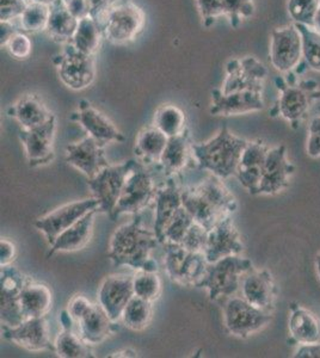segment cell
<instances>
[{"label":"cell","mask_w":320,"mask_h":358,"mask_svg":"<svg viewBox=\"0 0 320 358\" xmlns=\"http://www.w3.org/2000/svg\"><path fill=\"white\" fill-rule=\"evenodd\" d=\"M167 141L169 138L158 128L154 126L144 128L137 136L134 151L145 163H157L160 162Z\"/></svg>","instance_id":"36"},{"label":"cell","mask_w":320,"mask_h":358,"mask_svg":"<svg viewBox=\"0 0 320 358\" xmlns=\"http://www.w3.org/2000/svg\"><path fill=\"white\" fill-rule=\"evenodd\" d=\"M207 229L195 221L179 245H182L183 248H187L191 252L204 253L207 248Z\"/></svg>","instance_id":"45"},{"label":"cell","mask_w":320,"mask_h":358,"mask_svg":"<svg viewBox=\"0 0 320 358\" xmlns=\"http://www.w3.org/2000/svg\"><path fill=\"white\" fill-rule=\"evenodd\" d=\"M252 268V262L239 255L226 257L209 263L202 280L195 287L207 289L211 301H226L242 288L243 277Z\"/></svg>","instance_id":"4"},{"label":"cell","mask_w":320,"mask_h":358,"mask_svg":"<svg viewBox=\"0 0 320 358\" xmlns=\"http://www.w3.org/2000/svg\"><path fill=\"white\" fill-rule=\"evenodd\" d=\"M49 20V6L28 1L23 13L17 20L20 31L37 34L46 31Z\"/></svg>","instance_id":"39"},{"label":"cell","mask_w":320,"mask_h":358,"mask_svg":"<svg viewBox=\"0 0 320 358\" xmlns=\"http://www.w3.org/2000/svg\"><path fill=\"white\" fill-rule=\"evenodd\" d=\"M28 1L36 3V4L46 5V6H50V5H53L57 0H28Z\"/></svg>","instance_id":"56"},{"label":"cell","mask_w":320,"mask_h":358,"mask_svg":"<svg viewBox=\"0 0 320 358\" xmlns=\"http://www.w3.org/2000/svg\"><path fill=\"white\" fill-rule=\"evenodd\" d=\"M247 143L245 138L232 134L227 127H223L207 143H193L191 151L201 170L226 179L235 176Z\"/></svg>","instance_id":"3"},{"label":"cell","mask_w":320,"mask_h":358,"mask_svg":"<svg viewBox=\"0 0 320 358\" xmlns=\"http://www.w3.org/2000/svg\"><path fill=\"white\" fill-rule=\"evenodd\" d=\"M3 336L6 341L16 343L33 352L45 350L55 352V344L49 339L48 324L46 317L25 319V322L15 327L3 326Z\"/></svg>","instance_id":"19"},{"label":"cell","mask_w":320,"mask_h":358,"mask_svg":"<svg viewBox=\"0 0 320 358\" xmlns=\"http://www.w3.org/2000/svg\"><path fill=\"white\" fill-rule=\"evenodd\" d=\"M116 324L118 322L110 319L101 303H92L76 322L78 334L89 345H97L104 342L110 334L118 330Z\"/></svg>","instance_id":"26"},{"label":"cell","mask_w":320,"mask_h":358,"mask_svg":"<svg viewBox=\"0 0 320 358\" xmlns=\"http://www.w3.org/2000/svg\"><path fill=\"white\" fill-rule=\"evenodd\" d=\"M66 162L83 172L88 178H92L103 169L109 166L104 146L90 135L79 143L66 147Z\"/></svg>","instance_id":"20"},{"label":"cell","mask_w":320,"mask_h":358,"mask_svg":"<svg viewBox=\"0 0 320 358\" xmlns=\"http://www.w3.org/2000/svg\"><path fill=\"white\" fill-rule=\"evenodd\" d=\"M57 131V118H50L42 126L20 129V140L23 143L29 166L47 165L54 159V138Z\"/></svg>","instance_id":"16"},{"label":"cell","mask_w":320,"mask_h":358,"mask_svg":"<svg viewBox=\"0 0 320 358\" xmlns=\"http://www.w3.org/2000/svg\"><path fill=\"white\" fill-rule=\"evenodd\" d=\"M78 23L79 21L66 6L65 0H57L49 6V20L46 33L53 41L66 45L74 37Z\"/></svg>","instance_id":"32"},{"label":"cell","mask_w":320,"mask_h":358,"mask_svg":"<svg viewBox=\"0 0 320 358\" xmlns=\"http://www.w3.org/2000/svg\"><path fill=\"white\" fill-rule=\"evenodd\" d=\"M320 0H287V11L295 24L312 27Z\"/></svg>","instance_id":"43"},{"label":"cell","mask_w":320,"mask_h":358,"mask_svg":"<svg viewBox=\"0 0 320 358\" xmlns=\"http://www.w3.org/2000/svg\"><path fill=\"white\" fill-rule=\"evenodd\" d=\"M267 69L255 57L232 59L227 62L226 78L221 91L225 94L251 91L263 94Z\"/></svg>","instance_id":"13"},{"label":"cell","mask_w":320,"mask_h":358,"mask_svg":"<svg viewBox=\"0 0 320 358\" xmlns=\"http://www.w3.org/2000/svg\"><path fill=\"white\" fill-rule=\"evenodd\" d=\"M133 288L137 296L153 302L160 295L162 282L157 273L139 270V273L133 276Z\"/></svg>","instance_id":"41"},{"label":"cell","mask_w":320,"mask_h":358,"mask_svg":"<svg viewBox=\"0 0 320 358\" xmlns=\"http://www.w3.org/2000/svg\"><path fill=\"white\" fill-rule=\"evenodd\" d=\"M191 150V145L189 143V134L187 131L181 135L169 138L167 147L162 152L160 158V166L164 173L170 177L177 172L182 171L184 166L187 165L189 151Z\"/></svg>","instance_id":"34"},{"label":"cell","mask_w":320,"mask_h":358,"mask_svg":"<svg viewBox=\"0 0 320 358\" xmlns=\"http://www.w3.org/2000/svg\"><path fill=\"white\" fill-rule=\"evenodd\" d=\"M313 28L316 29L318 33H320V5L318 10H316V16H314V21H313Z\"/></svg>","instance_id":"55"},{"label":"cell","mask_w":320,"mask_h":358,"mask_svg":"<svg viewBox=\"0 0 320 358\" xmlns=\"http://www.w3.org/2000/svg\"><path fill=\"white\" fill-rule=\"evenodd\" d=\"M138 163L130 159L120 165L106 166L98 175L88 178V185L98 201V212L111 215L116 207L127 179Z\"/></svg>","instance_id":"7"},{"label":"cell","mask_w":320,"mask_h":358,"mask_svg":"<svg viewBox=\"0 0 320 358\" xmlns=\"http://www.w3.org/2000/svg\"><path fill=\"white\" fill-rule=\"evenodd\" d=\"M186 123V114L174 104L159 106L154 115V127L167 135V138H174L187 131Z\"/></svg>","instance_id":"37"},{"label":"cell","mask_w":320,"mask_h":358,"mask_svg":"<svg viewBox=\"0 0 320 358\" xmlns=\"http://www.w3.org/2000/svg\"><path fill=\"white\" fill-rule=\"evenodd\" d=\"M244 245L240 233L235 227L231 216L220 221L208 231L207 248L204 251L208 263H215L226 257L243 252Z\"/></svg>","instance_id":"22"},{"label":"cell","mask_w":320,"mask_h":358,"mask_svg":"<svg viewBox=\"0 0 320 358\" xmlns=\"http://www.w3.org/2000/svg\"><path fill=\"white\" fill-rule=\"evenodd\" d=\"M27 4L28 0H0V20L17 21Z\"/></svg>","instance_id":"48"},{"label":"cell","mask_w":320,"mask_h":358,"mask_svg":"<svg viewBox=\"0 0 320 358\" xmlns=\"http://www.w3.org/2000/svg\"><path fill=\"white\" fill-rule=\"evenodd\" d=\"M159 244L154 231L142 227V217L139 213L132 222L115 231L110 241L108 258L116 268L128 266L138 271L157 273L158 264L151 258V253Z\"/></svg>","instance_id":"1"},{"label":"cell","mask_w":320,"mask_h":358,"mask_svg":"<svg viewBox=\"0 0 320 358\" xmlns=\"http://www.w3.org/2000/svg\"><path fill=\"white\" fill-rule=\"evenodd\" d=\"M155 194L157 189L152 176L138 164L127 179L110 220H116L122 214H139L155 199Z\"/></svg>","instance_id":"11"},{"label":"cell","mask_w":320,"mask_h":358,"mask_svg":"<svg viewBox=\"0 0 320 358\" xmlns=\"http://www.w3.org/2000/svg\"><path fill=\"white\" fill-rule=\"evenodd\" d=\"M146 23V15L133 0H115L101 25L104 38L113 45H128L138 38Z\"/></svg>","instance_id":"5"},{"label":"cell","mask_w":320,"mask_h":358,"mask_svg":"<svg viewBox=\"0 0 320 358\" xmlns=\"http://www.w3.org/2000/svg\"><path fill=\"white\" fill-rule=\"evenodd\" d=\"M61 83L74 91H81L92 85L96 78L94 55L81 53L69 43L64 45L61 53L53 59Z\"/></svg>","instance_id":"8"},{"label":"cell","mask_w":320,"mask_h":358,"mask_svg":"<svg viewBox=\"0 0 320 358\" xmlns=\"http://www.w3.org/2000/svg\"><path fill=\"white\" fill-rule=\"evenodd\" d=\"M269 57L272 67L281 73H291L300 65L302 37L295 23L272 30Z\"/></svg>","instance_id":"12"},{"label":"cell","mask_w":320,"mask_h":358,"mask_svg":"<svg viewBox=\"0 0 320 358\" xmlns=\"http://www.w3.org/2000/svg\"><path fill=\"white\" fill-rule=\"evenodd\" d=\"M263 94L242 91L225 94L221 89L211 92V114L213 116H237L263 110Z\"/></svg>","instance_id":"23"},{"label":"cell","mask_w":320,"mask_h":358,"mask_svg":"<svg viewBox=\"0 0 320 358\" xmlns=\"http://www.w3.org/2000/svg\"><path fill=\"white\" fill-rule=\"evenodd\" d=\"M267 151L269 147L262 140L249 141L240 158L235 177L251 195H257L260 189Z\"/></svg>","instance_id":"24"},{"label":"cell","mask_w":320,"mask_h":358,"mask_svg":"<svg viewBox=\"0 0 320 358\" xmlns=\"http://www.w3.org/2000/svg\"><path fill=\"white\" fill-rule=\"evenodd\" d=\"M60 322L62 331L57 336L55 342V352L57 356L62 358L94 357L89 344L81 337V334H76L74 330L76 322L69 315V310L61 312Z\"/></svg>","instance_id":"29"},{"label":"cell","mask_w":320,"mask_h":358,"mask_svg":"<svg viewBox=\"0 0 320 358\" xmlns=\"http://www.w3.org/2000/svg\"><path fill=\"white\" fill-rule=\"evenodd\" d=\"M71 120L79 123L102 146L110 143H123L126 140V136L118 131L109 118L85 99L78 103V110L71 115Z\"/></svg>","instance_id":"18"},{"label":"cell","mask_w":320,"mask_h":358,"mask_svg":"<svg viewBox=\"0 0 320 358\" xmlns=\"http://www.w3.org/2000/svg\"><path fill=\"white\" fill-rule=\"evenodd\" d=\"M302 37V60L314 72L320 73V33L307 25L296 24Z\"/></svg>","instance_id":"40"},{"label":"cell","mask_w":320,"mask_h":358,"mask_svg":"<svg viewBox=\"0 0 320 358\" xmlns=\"http://www.w3.org/2000/svg\"><path fill=\"white\" fill-rule=\"evenodd\" d=\"M16 245L6 238H1L0 241V266L4 268L11 265L16 258Z\"/></svg>","instance_id":"52"},{"label":"cell","mask_w":320,"mask_h":358,"mask_svg":"<svg viewBox=\"0 0 320 358\" xmlns=\"http://www.w3.org/2000/svg\"><path fill=\"white\" fill-rule=\"evenodd\" d=\"M293 356L295 358H320V342L300 344Z\"/></svg>","instance_id":"54"},{"label":"cell","mask_w":320,"mask_h":358,"mask_svg":"<svg viewBox=\"0 0 320 358\" xmlns=\"http://www.w3.org/2000/svg\"><path fill=\"white\" fill-rule=\"evenodd\" d=\"M134 295L133 277L109 276L102 283L98 301L110 319L118 322Z\"/></svg>","instance_id":"25"},{"label":"cell","mask_w":320,"mask_h":358,"mask_svg":"<svg viewBox=\"0 0 320 358\" xmlns=\"http://www.w3.org/2000/svg\"><path fill=\"white\" fill-rule=\"evenodd\" d=\"M240 289L244 299L257 308L267 313L275 310L279 292L274 277L267 270L258 271L252 268L243 277Z\"/></svg>","instance_id":"21"},{"label":"cell","mask_w":320,"mask_h":358,"mask_svg":"<svg viewBox=\"0 0 320 358\" xmlns=\"http://www.w3.org/2000/svg\"><path fill=\"white\" fill-rule=\"evenodd\" d=\"M53 305L48 285L29 281L20 292V306L25 319L46 317Z\"/></svg>","instance_id":"33"},{"label":"cell","mask_w":320,"mask_h":358,"mask_svg":"<svg viewBox=\"0 0 320 358\" xmlns=\"http://www.w3.org/2000/svg\"><path fill=\"white\" fill-rule=\"evenodd\" d=\"M195 220L190 213L186 208H179V212L174 214L172 220L169 222L164 232V243H174L181 244L184 236L187 234L188 229L193 226ZM162 243V244H164Z\"/></svg>","instance_id":"42"},{"label":"cell","mask_w":320,"mask_h":358,"mask_svg":"<svg viewBox=\"0 0 320 358\" xmlns=\"http://www.w3.org/2000/svg\"><path fill=\"white\" fill-rule=\"evenodd\" d=\"M155 221L153 231L158 238L159 243H164V232L167 224L172 220L174 214L183 207L182 190H179L177 184L172 178L167 179L164 187L157 189L155 194Z\"/></svg>","instance_id":"27"},{"label":"cell","mask_w":320,"mask_h":358,"mask_svg":"<svg viewBox=\"0 0 320 358\" xmlns=\"http://www.w3.org/2000/svg\"><path fill=\"white\" fill-rule=\"evenodd\" d=\"M97 213H99L98 209L90 212L84 217H81L77 224L66 229L65 232L61 233L55 243L50 246L48 257H52L57 252H74L85 248L92 236L95 216Z\"/></svg>","instance_id":"30"},{"label":"cell","mask_w":320,"mask_h":358,"mask_svg":"<svg viewBox=\"0 0 320 358\" xmlns=\"http://www.w3.org/2000/svg\"><path fill=\"white\" fill-rule=\"evenodd\" d=\"M98 207L99 203L95 197L76 201L72 203L57 208L54 212L37 219L35 221V227L45 234L47 243L52 246L61 233L65 232L66 229L77 224L81 217H84L86 214H89L92 210H96Z\"/></svg>","instance_id":"14"},{"label":"cell","mask_w":320,"mask_h":358,"mask_svg":"<svg viewBox=\"0 0 320 358\" xmlns=\"http://www.w3.org/2000/svg\"><path fill=\"white\" fill-rule=\"evenodd\" d=\"M103 38L104 33L102 25L94 17L89 16L79 21L77 30L69 43L77 49L78 52L95 57L101 47Z\"/></svg>","instance_id":"35"},{"label":"cell","mask_w":320,"mask_h":358,"mask_svg":"<svg viewBox=\"0 0 320 358\" xmlns=\"http://www.w3.org/2000/svg\"><path fill=\"white\" fill-rule=\"evenodd\" d=\"M307 155L312 158L320 157V115L313 117L308 127Z\"/></svg>","instance_id":"49"},{"label":"cell","mask_w":320,"mask_h":358,"mask_svg":"<svg viewBox=\"0 0 320 358\" xmlns=\"http://www.w3.org/2000/svg\"><path fill=\"white\" fill-rule=\"evenodd\" d=\"M289 315L291 342L295 344H309L320 342V319L316 314L293 302Z\"/></svg>","instance_id":"28"},{"label":"cell","mask_w":320,"mask_h":358,"mask_svg":"<svg viewBox=\"0 0 320 358\" xmlns=\"http://www.w3.org/2000/svg\"><path fill=\"white\" fill-rule=\"evenodd\" d=\"M30 281L13 265L1 268V324L3 326L15 327L25 320L22 306L20 292Z\"/></svg>","instance_id":"15"},{"label":"cell","mask_w":320,"mask_h":358,"mask_svg":"<svg viewBox=\"0 0 320 358\" xmlns=\"http://www.w3.org/2000/svg\"><path fill=\"white\" fill-rule=\"evenodd\" d=\"M165 268L167 276L174 285L181 287H195L207 271L208 263L206 255L202 252H191L182 245L164 243Z\"/></svg>","instance_id":"6"},{"label":"cell","mask_w":320,"mask_h":358,"mask_svg":"<svg viewBox=\"0 0 320 358\" xmlns=\"http://www.w3.org/2000/svg\"><path fill=\"white\" fill-rule=\"evenodd\" d=\"M183 207L190 213L197 224L211 231L215 224L237 210V200L220 182L219 177L209 178L182 190Z\"/></svg>","instance_id":"2"},{"label":"cell","mask_w":320,"mask_h":358,"mask_svg":"<svg viewBox=\"0 0 320 358\" xmlns=\"http://www.w3.org/2000/svg\"><path fill=\"white\" fill-rule=\"evenodd\" d=\"M223 16L227 17L233 27L253 16L255 0H223Z\"/></svg>","instance_id":"44"},{"label":"cell","mask_w":320,"mask_h":358,"mask_svg":"<svg viewBox=\"0 0 320 358\" xmlns=\"http://www.w3.org/2000/svg\"><path fill=\"white\" fill-rule=\"evenodd\" d=\"M8 115L16 118L23 129H30L48 122L54 115L48 110L43 101L37 94H25L10 108Z\"/></svg>","instance_id":"31"},{"label":"cell","mask_w":320,"mask_h":358,"mask_svg":"<svg viewBox=\"0 0 320 358\" xmlns=\"http://www.w3.org/2000/svg\"><path fill=\"white\" fill-rule=\"evenodd\" d=\"M272 322V313L257 308L243 296L230 297L223 305V322L235 337L247 338Z\"/></svg>","instance_id":"10"},{"label":"cell","mask_w":320,"mask_h":358,"mask_svg":"<svg viewBox=\"0 0 320 358\" xmlns=\"http://www.w3.org/2000/svg\"><path fill=\"white\" fill-rule=\"evenodd\" d=\"M17 31H20L17 21H0V45L5 48Z\"/></svg>","instance_id":"53"},{"label":"cell","mask_w":320,"mask_h":358,"mask_svg":"<svg viewBox=\"0 0 320 358\" xmlns=\"http://www.w3.org/2000/svg\"><path fill=\"white\" fill-rule=\"evenodd\" d=\"M314 264H316V276H318V281L320 283V252L318 253L316 256V261H314Z\"/></svg>","instance_id":"57"},{"label":"cell","mask_w":320,"mask_h":358,"mask_svg":"<svg viewBox=\"0 0 320 358\" xmlns=\"http://www.w3.org/2000/svg\"><path fill=\"white\" fill-rule=\"evenodd\" d=\"M5 48L17 60H27L33 52V41L30 40L29 34L20 30L11 37Z\"/></svg>","instance_id":"46"},{"label":"cell","mask_w":320,"mask_h":358,"mask_svg":"<svg viewBox=\"0 0 320 358\" xmlns=\"http://www.w3.org/2000/svg\"><path fill=\"white\" fill-rule=\"evenodd\" d=\"M295 167L287 159L284 145L269 148L264 162L263 175L257 195H276L289 187V179Z\"/></svg>","instance_id":"17"},{"label":"cell","mask_w":320,"mask_h":358,"mask_svg":"<svg viewBox=\"0 0 320 358\" xmlns=\"http://www.w3.org/2000/svg\"><path fill=\"white\" fill-rule=\"evenodd\" d=\"M65 4L78 21L92 13V0H65Z\"/></svg>","instance_id":"50"},{"label":"cell","mask_w":320,"mask_h":358,"mask_svg":"<svg viewBox=\"0 0 320 358\" xmlns=\"http://www.w3.org/2000/svg\"><path fill=\"white\" fill-rule=\"evenodd\" d=\"M204 24L214 23L215 20L223 16V0H196Z\"/></svg>","instance_id":"47"},{"label":"cell","mask_w":320,"mask_h":358,"mask_svg":"<svg viewBox=\"0 0 320 358\" xmlns=\"http://www.w3.org/2000/svg\"><path fill=\"white\" fill-rule=\"evenodd\" d=\"M152 319V302L134 295L122 313L123 325L133 331L146 329Z\"/></svg>","instance_id":"38"},{"label":"cell","mask_w":320,"mask_h":358,"mask_svg":"<svg viewBox=\"0 0 320 358\" xmlns=\"http://www.w3.org/2000/svg\"><path fill=\"white\" fill-rule=\"evenodd\" d=\"M92 305V302L89 301L85 296L83 295H76V296L69 301V315L72 317L74 322H77L78 319L85 313L86 310H89L90 306Z\"/></svg>","instance_id":"51"},{"label":"cell","mask_w":320,"mask_h":358,"mask_svg":"<svg viewBox=\"0 0 320 358\" xmlns=\"http://www.w3.org/2000/svg\"><path fill=\"white\" fill-rule=\"evenodd\" d=\"M279 89L281 94L275 106L277 115L295 128L307 116L313 103L320 98L318 84L313 80L300 84L282 80Z\"/></svg>","instance_id":"9"}]
</instances>
